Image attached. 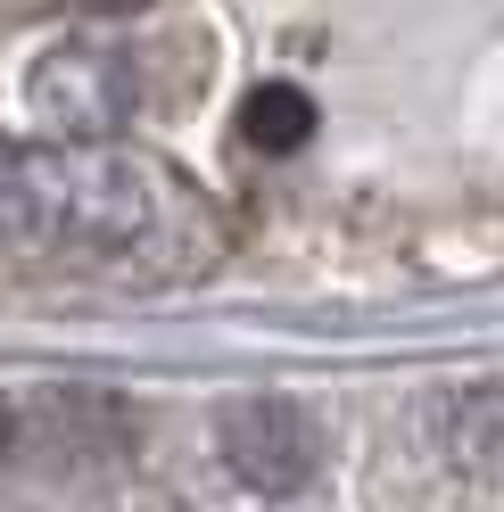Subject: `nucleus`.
Returning <instances> with one entry per match:
<instances>
[{
  "mask_svg": "<svg viewBox=\"0 0 504 512\" xmlns=\"http://www.w3.org/2000/svg\"><path fill=\"white\" fill-rule=\"evenodd\" d=\"M191 223H199L191 190L157 157L100 149V141H67V149L0 141V248L141 256Z\"/></svg>",
  "mask_w": 504,
  "mask_h": 512,
  "instance_id": "nucleus-1",
  "label": "nucleus"
},
{
  "mask_svg": "<svg viewBox=\"0 0 504 512\" xmlns=\"http://www.w3.org/2000/svg\"><path fill=\"white\" fill-rule=\"evenodd\" d=\"M224 463H232L257 496H290V488L314 479L323 438H314V422H306L290 397H248V405L224 413Z\"/></svg>",
  "mask_w": 504,
  "mask_h": 512,
  "instance_id": "nucleus-2",
  "label": "nucleus"
},
{
  "mask_svg": "<svg viewBox=\"0 0 504 512\" xmlns=\"http://www.w3.org/2000/svg\"><path fill=\"white\" fill-rule=\"evenodd\" d=\"M34 100H42V116L58 133L91 141V133H108L124 116V67L100 58V50H50L42 75H34Z\"/></svg>",
  "mask_w": 504,
  "mask_h": 512,
  "instance_id": "nucleus-3",
  "label": "nucleus"
},
{
  "mask_svg": "<svg viewBox=\"0 0 504 512\" xmlns=\"http://www.w3.org/2000/svg\"><path fill=\"white\" fill-rule=\"evenodd\" d=\"M438 446L447 463L471 479H504V380H480V389H455L438 405Z\"/></svg>",
  "mask_w": 504,
  "mask_h": 512,
  "instance_id": "nucleus-4",
  "label": "nucleus"
},
{
  "mask_svg": "<svg viewBox=\"0 0 504 512\" xmlns=\"http://www.w3.org/2000/svg\"><path fill=\"white\" fill-rule=\"evenodd\" d=\"M240 141L257 149V157H290L314 141V100L298 83H257L248 91V108H240Z\"/></svg>",
  "mask_w": 504,
  "mask_h": 512,
  "instance_id": "nucleus-5",
  "label": "nucleus"
},
{
  "mask_svg": "<svg viewBox=\"0 0 504 512\" xmlns=\"http://www.w3.org/2000/svg\"><path fill=\"white\" fill-rule=\"evenodd\" d=\"M75 9H141V0H75Z\"/></svg>",
  "mask_w": 504,
  "mask_h": 512,
  "instance_id": "nucleus-6",
  "label": "nucleus"
},
{
  "mask_svg": "<svg viewBox=\"0 0 504 512\" xmlns=\"http://www.w3.org/2000/svg\"><path fill=\"white\" fill-rule=\"evenodd\" d=\"M9 438H17V422H9V405H0V455H9Z\"/></svg>",
  "mask_w": 504,
  "mask_h": 512,
  "instance_id": "nucleus-7",
  "label": "nucleus"
}]
</instances>
